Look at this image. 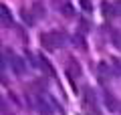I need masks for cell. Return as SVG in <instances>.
Masks as SVG:
<instances>
[{"label":"cell","mask_w":121,"mask_h":115,"mask_svg":"<svg viewBox=\"0 0 121 115\" xmlns=\"http://www.w3.org/2000/svg\"><path fill=\"white\" fill-rule=\"evenodd\" d=\"M40 65H43V69H47V71H48V75H55V71H52V67L48 65V61L43 59V63H40Z\"/></svg>","instance_id":"52a82bcc"},{"label":"cell","mask_w":121,"mask_h":115,"mask_svg":"<svg viewBox=\"0 0 121 115\" xmlns=\"http://www.w3.org/2000/svg\"><path fill=\"white\" fill-rule=\"evenodd\" d=\"M10 67H12L14 75H18V77H22L26 73V65H24V61H22L20 57H12V59H10Z\"/></svg>","instance_id":"7a4b0ae2"},{"label":"cell","mask_w":121,"mask_h":115,"mask_svg":"<svg viewBox=\"0 0 121 115\" xmlns=\"http://www.w3.org/2000/svg\"><path fill=\"white\" fill-rule=\"evenodd\" d=\"M79 2H81V6H83L85 12H93V4H91V0H79Z\"/></svg>","instance_id":"8992f818"},{"label":"cell","mask_w":121,"mask_h":115,"mask_svg":"<svg viewBox=\"0 0 121 115\" xmlns=\"http://www.w3.org/2000/svg\"><path fill=\"white\" fill-rule=\"evenodd\" d=\"M111 38H113V44H115L117 49H121V34L117 32V30H113V32H111Z\"/></svg>","instance_id":"5b68a950"},{"label":"cell","mask_w":121,"mask_h":115,"mask_svg":"<svg viewBox=\"0 0 121 115\" xmlns=\"http://www.w3.org/2000/svg\"><path fill=\"white\" fill-rule=\"evenodd\" d=\"M2 22H4L6 26H12V16H10V12H8L6 6H2Z\"/></svg>","instance_id":"277c9868"},{"label":"cell","mask_w":121,"mask_h":115,"mask_svg":"<svg viewBox=\"0 0 121 115\" xmlns=\"http://www.w3.org/2000/svg\"><path fill=\"white\" fill-rule=\"evenodd\" d=\"M40 43H43V47L47 49V51H55V49H59L60 44H63V34H59V32H43L40 34Z\"/></svg>","instance_id":"6da1fadb"},{"label":"cell","mask_w":121,"mask_h":115,"mask_svg":"<svg viewBox=\"0 0 121 115\" xmlns=\"http://www.w3.org/2000/svg\"><path fill=\"white\" fill-rule=\"evenodd\" d=\"M115 67H117V69L121 71V59H117V61H115Z\"/></svg>","instance_id":"ba28073f"},{"label":"cell","mask_w":121,"mask_h":115,"mask_svg":"<svg viewBox=\"0 0 121 115\" xmlns=\"http://www.w3.org/2000/svg\"><path fill=\"white\" fill-rule=\"evenodd\" d=\"M67 73H69V77L73 79V81H75V77L79 79V77H81V73H83V71H81V65H79L75 59H71L69 63H67Z\"/></svg>","instance_id":"3957f363"}]
</instances>
